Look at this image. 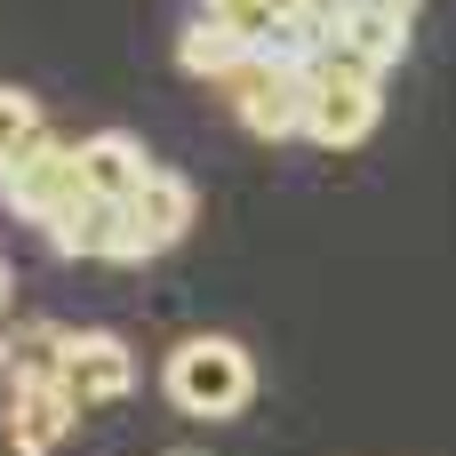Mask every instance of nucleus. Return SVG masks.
<instances>
[{
	"mask_svg": "<svg viewBox=\"0 0 456 456\" xmlns=\"http://www.w3.org/2000/svg\"><path fill=\"white\" fill-rule=\"evenodd\" d=\"M160 385H168V401H176L192 425H224V417H240V409L256 401V361H248V345L200 329V337H184V345L160 361Z\"/></svg>",
	"mask_w": 456,
	"mask_h": 456,
	"instance_id": "nucleus-1",
	"label": "nucleus"
},
{
	"mask_svg": "<svg viewBox=\"0 0 456 456\" xmlns=\"http://www.w3.org/2000/svg\"><path fill=\"white\" fill-rule=\"evenodd\" d=\"M377 120H385V80H377L369 64H353V56H337V48L305 64V136H313V144L353 152V144L377 136Z\"/></svg>",
	"mask_w": 456,
	"mask_h": 456,
	"instance_id": "nucleus-2",
	"label": "nucleus"
},
{
	"mask_svg": "<svg viewBox=\"0 0 456 456\" xmlns=\"http://www.w3.org/2000/svg\"><path fill=\"white\" fill-rule=\"evenodd\" d=\"M192 184L176 168H152L128 200H120V265H144V256H168L184 232H192Z\"/></svg>",
	"mask_w": 456,
	"mask_h": 456,
	"instance_id": "nucleus-3",
	"label": "nucleus"
},
{
	"mask_svg": "<svg viewBox=\"0 0 456 456\" xmlns=\"http://www.w3.org/2000/svg\"><path fill=\"white\" fill-rule=\"evenodd\" d=\"M224 96H232V112H240V128H248V136H265V144L305 136V72H297V64L248 56V64L224 80Z\"/></svg>",
	"mask_w": 456,
	"mask_h": 456,
	"instance_id": "nucleus-4",
	"label": "nucleus"
},
{
	"mask_svg": "<svg viewBox=\"0 0 456 456\" xmlns=\"http://www.w3.org/2000/svg\"><path fill=\"white\" fill-rule=\"evenodd\" d=\"M80 192H88V184H80V152H72V144H56V136H48L32 160H16V168L0 176L8 216H24V224H40V232H48V224H56Z\"/></svg>",
	"mask_w": 456,
	"mask_h": 456,
	"instance_id": "nucleus-5",
	"label": "nucleus"
},
{
	"mask_svg": "<svg viewBox=\"0 0 456 456\" xmlns=\"http://www.w3.org/2000/svg\"><path fill=\"white\" fill-rule=\"evenodd\" d=\"M64 393H72L80 417L128 401V393H136V353H128L112 329H72V337H64Z\"/></svg>",
	"mask_w": 456,
	"mask_h": 456,
	"instance_id": "nucleus-6",
	"label": "nucleus"
},
{
	"mask_svg": "<svg viewBox=\"0 0 456 456\" xmlns=\"http://www.w3.org/2000/svg\"><path fill=\"white\" fill-rule=\"evenodd\" d=\"M72 152H80V184H88L96 200H112V208L152 176V152H144L128 128H96V136H80Z\"/></svg>",
	"mask_w": 456,
	"mask_h": 456,
	"instance_id": "nucleus-7",
	"label": "nucleus"
},
{
	"mask_svg": "<svg viewBox=\"0 0 456 456\" xmlns=\"http://www.w3.org/2000/svg\"><path fill=\"white\" fill-rule=\"evenodd\" d=\"M72 425H80V409H72V393H64V385L8 393V449H16V456H48Z\"/></svg>",
	"mask_w": 456,
	"mask_h": 456,
	"instance_id": "nucleus-8",
	"label": "nucleus"
},
{
	"mask_svg": "<svg viewBox=\"0 0 456 456\" xmlns=\"http://www.w3.org/2000/svg\"><path fill=\"white\" fill-rule=\"evenodd\" d=\"M409 24L417 16H393V8H345V24H337V56H353V64H369L377 80L409 56Z\"/></svg>",
	"mask_w": 456,
	"mask_h": 456,
	"instance_id": "nucleus-9",
	"label": "nucleus"
},
{
	"mask_svg": "<svg viewBox=\"0 0 456 456\" xmlns=\"http://www.w3.org/2000/svg\"><path fill=\"white\" fill-rule=\"evenodd\" d=\"M64 337L56 321H32L0 345V369H8V393H40V385H64Z\"/></svg>",
	"mask_w": 456,
	"mask_h": 456,
	"instance_id": "nucleus-10",
	"label": "nucleus"
},
{
	"mask_svg": "<svg viewBox=\"0 0 456 456\" xmlns=\"http://www.w3.org/2000/svg\"><path fill=\"white\" fill-rule=\"evenodd\" d=\"M48 240H56V256H104V265H120V208L96 200V192H80V200L48 224Z\"/></svg>",
	"mask_w": 456,
	"mask_h": 456,
	"instance_id": "nucleus-11",
	"label": "nucleus"
},
{
	"mask_svg": "<svg viewBox=\"0 0 456 456\" xmlns=\"http://www.w3.org/2000/svg\"><path fill=\"white\" fill-rule=\"evenodd\" d=\"M248 56H256L248 40H232V32H216V24H200V16H192V24L176 32V64H184L192 80H216V88H224V80H232V72H240Z\"/></svg>",
	"mask_w": 456,
	"mask_h": 456,
	"instance_id": "nucleus-12",
	"label": "nucleus"
},
{
	"mask_svg": "<svg viewBox=\"0 0 456 456\" xmlns=\"http://www.w3.org/2000/svg\"><path fill=\"white\" fill-rule=\"evenodd\" d=\"M48 144V120H40V104L24 96V88H0V176L16 168V160H32Z\"/></svg>",
	"mask_w": 456,
	"mask_h": 456,
	"instance_id": "nucleus-13",
	"label": "nucleus"
},
{
	"mask_svg": "<svg viewBox=\"0 0 456 456\" xmlns=\"http://www.w3.org/2000/svg\"><path fill=\"white\" fill-rule=\"evenodd\" d=\"M353 8H393V16H417V0H353Z\"/></svg>",
	"mask_w": 456,
	"mask_h": 456,
	"instance_id": "nucleus-14",
	"label": "nucleus"
},
{
	"mask_svg": "<svg viewBox=\"0 0 456 456\" xmlns=\"http://www.w3.org/2000/svg\"><path fill=\"white\" fill-rule=\"evenodd\" d=\"M0 305H8V265H0Z\"/></svg>",
	"mask_w": 456,
	"mask_h": 456,
	"instance_id": "nucleus-15",
	"label": "nucleus"
},
{
	"mask_svg": "<svg viewBox=\"0 0 456 456\" xmlns=\"http://www.w3.org/2000/svg\"><path fill=\"white\" fill-rule=\"evenodd\" d=\"M168 456H208V449H168Z\"/></svg>",
	"mask_w": 456,
	"mask_h": 456,
	"instance_id": "nucleus-16",
	"label": "nucleus"
}]
</instances>
